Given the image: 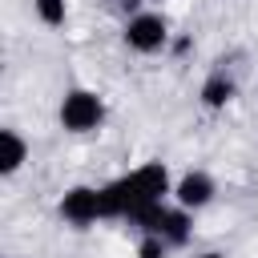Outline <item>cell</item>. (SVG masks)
Instances as JSON below:
<instances>
[{
    "instance_id": "obj_1",
    "label": "cell",
    "mask_w": 258,
    "mask_h": 258,
    "mask_svg": "<svg viewBox=\"0 0 258 258\" xmlns=\"http://www.w3.org/2000/svg\"><path fill=\"white\" fill-rule=\"evenodd\" d=\"M165 194H173V185H169V169H165L161 161H145V165H137L133 173H125V177L101 185L105 218H125V222H133L141 210L161 206Z\"/></svg>"
},
{
    "instance_id": "obj_2",
    "label": "cell",
    "mask_w": 258,
    "mask_h": 258,
    "mask_svg": "<svg viewBox=\"0 0 258 258\" xmlns=\"http://www.w3.org/2000/svg\"><path fill=\"white\" fill-rule=\"evenodd\" d=\"M56 117H60V129H69V133H93L105 121V101L93 89H69L60 97Z\"/></svg>"
},
{
    "instance_id": "obj_3",
    "label": "cell",
    "mask_w": 258,
    "mask_h": 258,
    "mask_svg": "<svg viewBox=\"0 0 258 258\" xmlns=\"http://www.w3.org/2000/svg\"><path fill=\"white\" fill-rule=\"evenodd\" d=\"M125 44H129L133 52H141V56L161 52V48L169 44V24H165V16H157V12H133V16L125 20Z\"/></svg>"
},
{
    "instance_id": "obj_4",
    "label": "cell",
    "mask_w": 258,
    "mask_h": 258,
    "mask_svg": "<svg viewBox=\"0 0 258 258\" xmlns=\"http://www.w3.org/2000/svg\"><path fill=\"white\" fill-rule=\"evenodd\" d=\"M60 218L69 226H93V222H105V198H101V185H73L64 189L60 198Z\"/></svg>"
},
{
    "instance_id": "obj_5",
    "label": "cell",
    "mask_w": 258,
    "mask_h": 258,
    "mask_svg": "<svg viewBox=\"0 0 258 258\" xmlns=\"http://www.w3.org/2000/svg\"><path fill=\"white\" fill-rule=\"evenodd\" d=\"M214 177L206 173V169H189L177 185H173V202L181 206V210H202V206H210L214 202Z\"/></svg>"
},
{
    "instance_id": "obj_6",
    "label": "cell",
    "mask_w": 258,
    "mask_h": 258,
    "mask_svg": "<svg viewBox=\"0 0 258 258\" xmlns=\"http://www.w3.org/2000/svg\"><path fill=\"white\" fill-rule=\"evenodd\" d=\"M32 145L16 133V129H0V177H16L28 161Z\"/></svg>"
},
{
    "instance_id": "obj_7",
    "label": "cell",
    "mask_w": 258,
    "mask_h": 258,
    "mask_svg": "<svg viewBox=\"0 0 258 258\" xmlns=\"http://www.w3.org/2000/svg\"><path fill=\"white\" fill-rule=\"evenodd\" d=\"M234 93H238V85H234V77H226V69H214L206 81H202V105L206 109H226L230 101H234Z\"/></svg>"
},
{
    "instance_id": "obj_8",
    "label": "cell",
    "mask_w": 258,
    "mask_h": 258,
    "mask_svg": "<svg viewBox=\"0 0 258 258\" xmlns=\"http://www.w3.org/2000/svg\"><path fill=\"white\" fill-rule=\"evenodd\" d=\"M161 242L165 246H185L189 242V210H169V218H165V226H161Z\"/></svg>"
},
{
    "instance_id": "obj_9",
    "label": "cell",
    "mask_w": 258,
    "mask_h": 258,
    "mask_svg": "<svg viewBox=\"0 0 258 258\" xmlns=\"http://www.w3.org/2000/svg\"><path fill=\"white\" fill-rule=\"evenodd\" d=\"M32 12H36L40 24L60 28V24L69 20V0H32Z\"/></svg>"
},
{
    "instance_id": "obj_10",
    "label": "cell",
    "mask_w": 258,
    "mask_h": 258,
    "mask_svg": "<svg viewBox=\"0 0 258 258\" xmlns=\"http://www.w3.org/2000/svg\"><path fill=\"white\" fill-rule=\"evenodd\" d=\"M165 242L161 238H153V234H141V246H137V258H165Z\"/></svg>"
},
{
    "instance_id": "obj_11",
    "label": "cell",
    "mask_w": 258,
    "mask_h": 258,
    "mask_svg": "<svg viewBox=\"0 0 258 258\" xmlns=\"http://www.w3.org/2000/svg\"><path fill=\"white\" fill-rule=\"evenodd\" d=\"M137 4H141V0H109V8H117V12H125V16H133Z\"/></svg>"
},
{
    "instance_id": "obj_12",
    "label": "cell",
    "mask_w": 258,
    "mask_h": 258,
    "mask_svg": "<svg viewBox=\"0 0 258 258\" xmlns=\"http://www.w3.org/2000/svg\"><path fill=\"white\" fill-rule=\"evenodd\" d=\"M198 258H226V254H218V250H206V254H198Z\"/></svg>"
}]
</instances>
